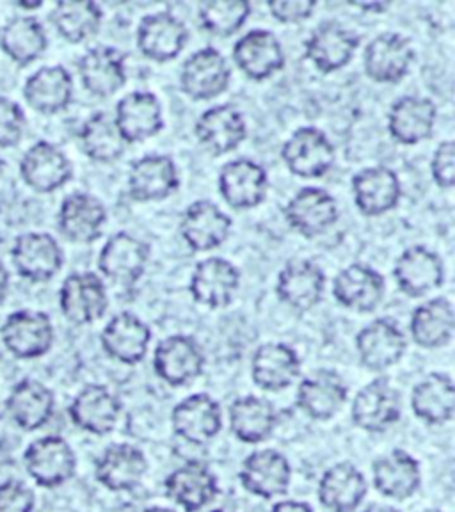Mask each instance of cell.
I'll list each match as a JSON object with an SVG mask.
<instances>
[{"label": "cell", "instance_id": "cell-2", "mask_svg": "<svg viewBox=\"0 0 455 512\" xmlns=\"http://www.w3.org/2000/svg\"><path fill=\"white\" fill-rule=\"evenodd\" d=\"M2 342L18 360L45 356L54 344V326L47 313L18 310L0 328Z\"/></svg>", "mask_w": 455, "mask_h": 512}, {"label": "cell", "instance_id": "cell-55", "mask_svg": "<svg viewBox=\"0 0 455 512\" xmlns=\"http://www.w3.org/2000/svg\"><path fill=\"white\" fill-rule=\"evenodd\" d=\"M351 6L358 9H365V11H386L388 4L384 2H374V4H358V2H351Z\"/></svg>", "mask_w": 455, "mask_h": 512}, {"label": "cell", "instance_id": "cell-19", "mask_svg": "<svg viewBox=\"0 0 455 512\" xmlns=\"http://www.w3.org/2000/svg\"><path fill=\"white\" fill-rule=\"evenodd\" d=\"M360 38L338 22H322L304 43L306 57L320 72L331 73L351 63Z\"/></svg>", "mask_w": 455, "mask_h": 512}, {"label": "cell", "instance_id": "cell-54", "mask_svg": "<svg viewBox=\"0 0 455 512\" xmlns=\"http://www.w3.org/2000/svg\"><path fill=\"white\" fill-rule=\"evenodd\" d=\"M9 290V274L6 267L0 264V304L4 303V299L8 296Z\"/></svg>", "mask_w": 455, "mask_h": 512}, {"label": "cell", "instance_id": "cell-3", "mask_svg": "<svg viewBox=\"0 0 455 512\" xmlns=\"http://www.w3.org/2000/svg\"><path fill=\"white\" fill-rule=\"evenodd\" d=\"M281 159L292 175L319 178L335 164V146L315 127L297 128L281 148Z\"/></svg>", "mask_w": 455, "mask_h": 512}, {"label": "cell", "instance_id": "cell-26", "mask_svg": "<svg viewBox=\"0 0 455 512\" xmlns=\"http://www.w3.org/2000/svg\"><path fill=\"white\" fill-rule=\"evenodd\" d=\"M368 482L358 466L338 463L322 473L317 496L329 512H356L367 496Z\"/></svg>", "mask_w": 455, "mask_h": 512}, {"label": "cell", "instance_id": "cell-30", "mask_svg": "<svg viewBox=\"0 0 455 512\" xmlns=\"http://www.w3.org/2000/svg\"><path fill=\"white\" fill-rule=\"evenodd\" d=\"M233 61L249 79L265 80L285 66V52L271 31L256 29L235 43Z\"/></svg>", "mask_w": 455, "mask_h": 512}, {"label": "cell", "instance_id": "cell-41", "mask_svg": "<svg viewBox=\"0 0 455 512\" xmlns=\"http://www.w3.org/2000/svg\"><path fill=\"white\" fill-rule=\"evenodd\" d=\"M228 416L233 436L248 445L264 443L278 425V411L274 404L256 395L233 400Z\"/></svg>", "mask_w": 455, "mask_h": 512}, {"label": "cell", "instance_id": "cell-46", "mask_svg": "<svg viewBox=\"0 0 455 512\" xmlns=\"http://www.w3.org/2000/svg\"><path fill=\"white\" fill-rule=\"evenodd\" d=\"M102 9L89 0H63L52 11V24L64 40L82 43L93 38L102 25Z\"/></svg>", "mask_w": 455, "mask_h": 512}, {"label": "cell", "instance_id": "cell-40", "mask_svg": "<svg viewBox=\"0 0 455 512\" xmlns=\"http://www.w3.org/2000/svg\"><path fill=\"white\" fill-rule=\"evenodd\" d=\"M436 105L422 96H402L388 112L390 136L400 144H416L432 136Z\"/></svg>", "mask_w": 455, "mask_h": 512}, {"label": "cell", "instance_id": "cell-10", "mask_svg": "<svg viewBox=\"0 0 455 512\" xmlns=\"http://www.w3.org/2000/svg\"><path fill=\"white\" fill-rule=\"evenodd\" d=\"M408 349V340L392 319H376L356 336L361 365L372 372H383L397 365Z\"/></svg>", "mask_w": 455, "mask_h": 512}, {"label": "cell", "instance_id": "cell-31", "mask_svg": "<svg viewBox=\"0 0 455 512\" xmlns=\"http://www.w3.org/2000/svg\"><path fill=\"white\" fill-rule=\"evenodd\" d=\"M352 194L363 216H383L399 205V176L384 166L361 169L352 176Z\"/></svg>", "mask_w": 455, "mask_h": 512}, {"label": "cell", "instance_id": "cell-34", "mask_svg": "<svg viewBox=\"0 0 455 512\" xmlns=\"http://www.w3.org/2000/svg\"><path fill=\"white\" fill-rule=\"evenodd\" d=\"M326 287V276L312 260H292L281 269L276 294L290 308L306 312L319 304Z\"/></svg>", "mask_w": 455, "mask_h": 512}, {"label": "cell", "instance_id": "cell-6", "mask_svg": "<svg viewBox=\"0 0 455 512\" xmlns=\"http://www.w3.org/2000/svg\"><path fill=\"white\" fill-rule=\"evenodd\" d=\"M205 367L200 344L187 335L164 338L153 352L155 374L171 386H185L198 379Z\"/></svg>", "mask_w": 455, "mask_h": 512}, {"label": "cell", "instance_id": "cell-25", "mask_svg": "<svg viewBox=\"0 0 455 512\" xmlns=\"http://www.w3.org/2000/svg\"><path fill=\"white\" fill-rule=\"evenodd\" d=\"M189 38L187 27L171 13L144 16L137 29V47L141 54L157 63L175 59Z\"/></svg>", "mask_w": 455, "mask_h": 512}, {"label": "cell", "instance_id": "cell-36", "mask_svg": "<svg viewBox=\"0 0 455 512\" xmlns=\"http://www.w3.org/2000/svg\"><path fill=\"white\" fill-rule=\"evenodd\" d=\"M301 374L297 352L285 344L260 345L251 360V377L264 392H281L294 384Z\"/></svg>", "mask_w": 455, "mask_h": 512}, {"label": "cell", "instance_id": "cell-27", "mask_svg": "<svg viewBox=\"0 0 455 512\" xmlns=\"http://www.w3.org/2000/svg\"><path fill=\"white\" fill-rule=\"evenodd\" d=\"M349 390L342 376L333 370H317L304 377L297 388V408L313 420H329L344 408Z\"/></svg>", "mask_w": 455, "mask_h": 512}, {"label": "cell", "instance_id": "cell-52", "mask_svg": "<svg viewBox=\"0 0 455 512\" xmlns=\"http://www.w3.org/2000/svg\"><path fill=\"white\" fill-rule=\"evenodd\" d=\"M267 8L272 16L283 24H299L313 15L317 2L315 0H276V2H269Z\"/></svg>", "mask_w": 455, "mask_h": 512}, {"label": "cell", "instance_id": "cell-20", "mask_svg": "<svg viewBox=\"0 0 455 512\" xmlns=\"http://www.w3.org/2000/svg\"><path fill=\"white\" fill-rule=\"evenodd\" d=\"M374 488L392 500H408L422 486V470L415 457L402 448H393L390 454L377 457L372 464Z\"/></svg>", "mask_w": 455, "mask_h": 512}, {"label": "cell", "instance_id": "cell-32", "mask_svg": "<svg viewBox=\"0 0 455 512\" xmlns=\"http://www.w3.org/2000/svg\"><path fill=\"white\" fill-rule=\"evenodd\" d=\"M20 175L34 191L54 192L72 178V164L57 146L40 141L25 152Z\"/></svg>", "mask_w": 455, "mask_h": 512}, {"label": "cell", "instance_id": "cell-17", "mask_svg": "<svg viewBox=\"0 0 455 512\" xmlns=\"http://www.w3.org/2000/svg\"><path fill=\"white\" fill-rule=\"evenodd\" d=\"M288 224L304 237H319L338 221L336 200L324 189L304 187L285 207Z\"/></svg>", "mask_w": 455, "mask_h": 512}, {"label": "cell", "instance_id": "cell-14", "mask_svg": "<svg viewBox=\"0 0 455 512\" xmlns=\"http://www.w3.org/2000/svg\"><path fill=\"white\" fill-rule=\"evenodd\" d=\"M148 258L150 248L143 240L120 232L105 242L98 256V269L107 280L128 287L137 283L143 276Z\"/></svg>", "mask_w": 455, "mask_h": 512}, {"label": "cell", "instance_id": "cell-35", "mask_svg": "<svg viewBox=\"0 0 455 512\" xmlns=\"http://www.w3.org/2000/svg\"><path fill=\"white\" fill-rule=\"evenodd\" d=\"M180 178L168 155H146L128 171V192L136 201H160L178 189Z\"/></svg>", "mask_w": 455, "mask_h": 512}, {"label": "cell", "instance_id": "cell-59", "mask_svg": "<svg viewBox=\"0 0 455 512\" xmlns=\"http://www.w3.org/2000/svg\"><path fill=\"white\" fill-rule=\"evenodd\" d=\"M210 512H224V511H221V509H216V511H210Z\"/></svg>", "mask_w": 455, "mask_h": 512}, {"label": "cell", "instance_id": "cell-28", "mask_svg": "<svg viewBox=\"0 0 455 512\" xmlns=\"http://www.w3.org/2000/svg\"><path fill=\"white\" fill-rule=\"evenodd\" d=\"M194 134L208 152L224 155L239 148L248 136V127L239 109L233 105H216L201 114Z\"/></svg>", "mask_w": 455, "mask_h": 512}, {"label": "cell", "instance_id": "cell-56", "mask_svg": "<svg viewBox=\"0 0 455 512\" xmlns=\"http://www.w3.org/2000/svg\"><path fill=\"white\" fill-rule=\"evenodd\" d=\"M363 512H400V511H397V509H393V507H388V505L374 504V505H370V507H367V509H365V511H363Z\"/></svg>", "mask_w": 455, "mask_h": 512}, {"label": "cell", "instance_id": "cell-49", "mask_svg": "<svg viewBox=\"0 0 455 512\" xmlns=\"http://www.w3.org/2000/svg\"><path fill=\"white\" fill-rule=\"evenodd\" d=\"M25 114L22 107L0 96V148H11L24 136Z\"/></svg>", "mask_w": 455, "mask_h": 512}, {"label": "cell", "instance_id": "cell-9", "mask_svg": "<svg viewBox=\"0 0 455 512\" xmlns=\"http://www.w3.org/2000/svg\"><path fill=\"white\" fill-rule=\"evenodd\" d=\"M164 491L185 512H200L216 500L219 482L207 464L189 461L169 473L164 480Z\"/></svg>", "mask_w": 455, "mask_h": 512}, {"label": "cell", "instance_id": "cell-57", "mask_svg": "<svg viewBox=\"0 0 455 512\" xmlns=\"http://www.w3.org/2000/svg\"><path fill=\"white\" fill-rule=\"evenodd\" d=\"M143 512H175L173 509H168V507H148V509H144Z\"/></svg>", "mask_w": 455, "mask_h": 512}, {"label": "cell", "instance_id": "cell-24", "mask_svg": "<svg viewBox=\"0 0 455 512\" xmlns=\"http://www.w3.org/2000/svg\"><path fill=\"white\" fill-rule=\"evenodd\" d=\"M232 219L216 203L208 200L194 201L180 219V233L194 251H212L228 239Z\"/></svg>", "mask_w": 455, "mask_h": 512}, {"label": "cell", "instance_id": "cell-21", "mask_svg": "<svg viewBox=\"0 0 455 512\" xmlns=\"http://www.w3.org/2000/svg\"><path fill=\"white\" fill-rule=\"evenodd\" d=\"M152 340L148 324L134 313L121 312L114 315L105 326L100 342L112 360L123 365H137L144 360Z\"/></svg>", "mask_w": 455, "mask_h": 512}, {"label": "cell", "instance_id": "cell-38", "mask_svg": "<svg viewBox=\"0 0 455 512\" xmlns=\"http://www.w3.org/2000/svg\"><path fill=\"white\" fill-rule=\"evenodd\" d=\"M80 80L91 95L112 96L127 82L125 56L118 48L95 47L79 61Z\"/></svg>", "mask_w": 455, "mask_h": 512}, {"label": "cell", "instance_id": "cell-51", "mask_svg": "<svg viewBox=\"0 0 455 512\" xmlns=\"http://www.w3.org/2000/svg\"><path fill=\"white\" fill-rule=\"evenodd\" d=\"M431 173L434 182L450 189L454 187L455 182V146L454 141H443L436 148L432 155Z\"/></svg>", "mask_w": 455, "mask_h": 512}, {"label": "cell", "instance_id": "cell-44", "mask_svg": "<svg viewBox=\"0 0 455 512\" xmlns=\"http://www.w3.org/2000/svg\"><path fill=\"white\" fill-rule=\"evenodd\" d=\"M73 96V79L63 66H45L32 73L24 86V98L34 111L56 114L64 111Z\"/></svg>", "mask_w": 455, "mask_h": 512}, {"label": "cell", "instance_id": "cell-53", "mask_svg": "<svg viewBox=\"0 0 455 512\" xmlns=\"http://www.w3.org/2000/svg\"><path fill=\"white\" fill-rule=\"evenodd\" d=\"M271 512H313L310 504L299 500H280L272 505Z\"/></svg>", "mask_w": 455, "mask_h": 512}, {"label": "cell", "instance_id": "cell-58", "mask_svg": "<svg viewBox=\"0 0 455 512\" xmlns=\"http://www.w3.org/2000/svg\"><path fill=\"white\" fill-rule=\"evenodd\" d=\"M422 512H443V511H440V509H425V511H422Z\"/></svg>", "mask_w": 455, "mask_h": 512}, {"label": "cell", "instance_id": "cell-37", "mask_svg": "<svg viewBox=\"0 0 455 512\" xmlns=\"http://www.w3.org/2000/svg\"><path fill=\"white\" fill-rule=\"evenodd\" d=\"M107 221L105 207L88 192H73L61 205L57 224L64 237L79 244L98 239Z\"/></svg>", "mask_w": 455, "mask_h": 512}, {"label": "cell", "instance_id": "cell-16", "mask_svg": "<svg viewBox=\"0 0 455 512\" xmlns=\"http://www.w3.org/2000/svg\"><path fill=\"white\" fill-rule=\"evenodd\" d=\"M68 415L82 431L105 436L114 431L121 415V402L102 384H88L72 400Z\"/></svg>", "mask_w": 455, "mask_h": 512}, {"label": "cell", "instance_id": "cell-29", "mask_svg": "<svg viewBox=\"0 0 455 512\" xmlns=\"http://www.w3.org/2000/svg\"><path fill=\"white\" fill-rule=\"evenodd\" d=\"M393 276L406 296L422 297L440 287L445 278V267L440 256L431 249L413 246L397 258Z\"/></svg>", "mask_w": 455, "mask_h": 512}, {"label": "cell", "instance_id": "cell-8", "mask_svg": "<svg viewBox=\"0 0 455 512\" xmlns=\"http://www.w3.org/2000/svg\"><path fill=\"white\" fill-rule=\"evenodd\" d=\"M232 79L230 66L216 48H201L194 52L180 73V86L192 100H210L223 95Z\"/></svg>", "mask_w": 455, "mask_h": 512}, {"label": "cell", "instance_id": "cell-4", "mask_svg": "<svg viewBox=\"0 0 455 512\" xmlns=\"http://www.w3.org/2000/svg\"><path fill=\"white\" fill-rule=\"evenodd\" d=\"M59 306L64 317L73 324H93L102 319L109 308L104 281L95 272L70 274L59 290Z\"/></svg>", "mask_w": 455, "mask_h": 512}, {"label": "cell", "instance_id": "cell-7", "mask_svg": "<svg viewBox=\"0 0 455 512\" xmlns=\"http://www.w3.org/2000/svg\"><path fill=\"white\" fill-rule=\"evenodd\" d=\"M171 425L178 438L192 445H205L223 429V409L208 393H194L176 404Z\"/></svg>", "mask_w": 455, "mask_h": 512}, {"label": "cell", "instance_id": "cell-50", "mask_svg": "<svg viewBox=\"0 0 455 512\" xmlns=\"http://www.w3.org/2000/svg\"><path fill=\"white\" fill-rule=\"evenodd\" d=\"M36 496L22 480L9 479L0 484V512H32Z\"/></svg>", "mask_w": 455, "mask_h": 512}, {"label": "cell", "instance_id": "cell-45", "mask_svg": "<svg viewBox=\"0 0 455 512\" xmlns=\"http://www.w3.org/2000/svg\"><path fill=\"white\" fill-rule=\"evenodd\" d=\"M0 47L11 61L25 66L47 50V32L34 16H16L0 31Z\"/></svg>", "mask_w": 455, "mask_h": 512}, {"label": "cell", "instance_id": "cell-39", "mask_svg": "<svg viewBox=\"0 0 455 512\" xmlns=\"http://www.w3.org/2000/svg\"><path fill=\"white\" fill-rule=\"evenodd\" d=\"M13 422L24 431H38L50 422L56 409L54 393L36 379H22L13 386L6 400Z\"/></svg>", "mask_w": 455, "mask_h": 512}, {"label": "cell", "instance_id": "cell-42", "mask_svg": "<svg viewBox=\"0 0 455 512\" xmlns=\"http://www.w3.org/2000/svg\"><path fill=\"white\" fill-rule=\"evenodd\" d=\"M411 409L424 424H448L455 413L454 381L440 372L424 377L411 392Z\"/></svg>", "mask_w": 455, "mask_h": 512}, {"label": "cell", "instance_id": "cell-48", "mask_svg": "<svg viewBox=\"0 0 455 512\" xmlns=\"http://www.w3.org/2000/svg\"><path fill=\"white\" fill-rule=\"evenodd\" d=\"M251 4L244 0H208L198 9V20L205 31L228 38L246 24Z\"/></svg>", "mask_w": 455, "mask_h": 512}, {"label": "cell", "instance_id": "cell-5", "mask_svg": "<svg viewBox=\"0 0 455 512\" xmlns=\"http://www.w3.org/2000/svg\"><path fill=\"white\" fill-rule=\"evenodd\" d=\"M240 484L251 495L264 500L287 493L292 480V466L287 457L274 448H264L249 454L240 466Z\"/></svg>", "mask_w": 455, "mask_h": 512}, {"label": "cell", "instance_id": "cell-12", "mask_svg": "<svg viewBox=\"0 0 455 512\" xmlns=\"http://www.w3.org/2000/svg\"><path fill=\"white\" fill-rule=\"evenodd\" d=\"M413 61V45L397 32H384L376 36L368 43L363 57L368 77L381 84H395L404 79Z\"/></svg>", "mask_w": 455, "mask_h": 512}, {"label": "cell", "instance_id": "cell-43", "mask_svg": "<svg viewBox=\"0 0 455 512\" xmlns=\"http://www.w3.org/2000/svg\"><path fill=\"white\" fill-rule=\"evenodd\" d=\"M454 306L447 297H436L416 306L409 320L413 342L424 349H440L454 336Z\"/></svg>", "mask_w": 455, "mask_h": 512}, {"label": "cell", "instance_id": "cell-22", "mask_svg": "<svg viewBox=\"0 0 455 512\" xmlns=\"http://www.w3.org/2000/svg\"><path fill=\"white\" fill-rule=\"evenodd\" d=\"M13 264L20 276L31 281H48L63 267V249L48 233H25L13 246Z\"/></svg>", "mask_w": 455, "mask_h": 512}, {"label": "cell", "instance_id": "cell-23", "mask_svg": "<svg viewBox=\"0 0 455 512\" xmlns=\"http://www.w3.org/2000/svg\"><path fill=\"white\" fill-rule=\"evenodd\" d=\"M239 285V269L224 258L212 256L196 265L189 290L196 303L208 308H224L232 303Z\"/></svg>", "mask_w": 455, "mask_h": 512}, {"label": "cell", "instance_id": "cell-11", "mask_svg": "<svg viewBox=\"0 0 455 512\" xmlns=\"http://www.w3.org/2000/svg\"><path fill=\"white\" fill-rule=\"evenodd\" d=\"M400 413V393L383 377L363 386L352 402V422L361 431H386L399 422Z\"/></svg>", "mask_w": 455, "mask_h": 512}, {"label": "cell", "instance_id": "cell-33", "mask_svg": "<svg viewBox=\"0 0 455 512\" xmlns=\"http://www.w3.org/2000/svg\"><path fill=\"white\" fill-rule=\"evenodd\" d=\"M384 278L372 267L352 264L333 281L336 301L354 312H374L384 297Z\"/></svg>", "mask_w": 455, "mask_h": 512}, {"label": "cell", "instance_id": "cell-18", "mask_svg": "<svg viewBox=\"0 0 455 512\" xmlns=\"http://www.w3.org/2000/svg\"><path fill=\"white\" fill-rule=\"evenodd\" d=\"M112 118L121 139L128 144L157 136L164 127L159 98L148 91H134L123 96Z\"/></svg>", "mask_w": 455, "mask_h": 512}, {"label": "cell", "instance_id": "cell-47", "mask_svg": "<svg viewBox=\"0 0 455 512\" xmlns=\"http://www.w3.org/2000/svg\"><path fill=\"white\" fill-rule=\"evenodd\" d=\"M82 150L96 162H112L125 152V141L121 139L114 118L107 112H95L80 130Z\"/></svg>", "mask_w": 455, "mask_h": 512}, {"label": "cell", "instance_id": "cell-15", "mask_svg": "<svg viewBox=\"0 0 455 512\" xmlns=\"http://www.w3.org/2000/svg\"><path fill=\"white\" fill-rule=\"evenodd\" d=\"M269 191V176L255 160L237 159L228 162L219 175V192L224 201L237 210L255 208Z\"/></svg>", "mask_w": 455, "mask_h": 512}, {"label": "cell", "instance_id": "cell-13", "mask_svg": "<svg viewBox=\"0 0 455 512\" xmlns=\"http://www.w3.org/2000/svg\"><path fill=\"white\" fill-rule=\"evenodd\" d=\"M146 472L148 459L143 450L128 443H112L96 459L95 479L114 493L136 489Z\"/></svg>", "mask_w": 455, "mask_h": 512}, {"label": "cell", "instance_id": "cell-1", "mask_svg": "<svg viewBox=\"0 0 455 512\" xmlns=\"http://www.w3.org/2000/svg\"><path fill=\"white\" fill-rule=\"evenodd\" d=\"M24 466L40 488L54 489L73 479L77 456L61 436H43L25 448Z\"/></svg>", "mask_w": 455, "mask_h": 512}]
</instances>
